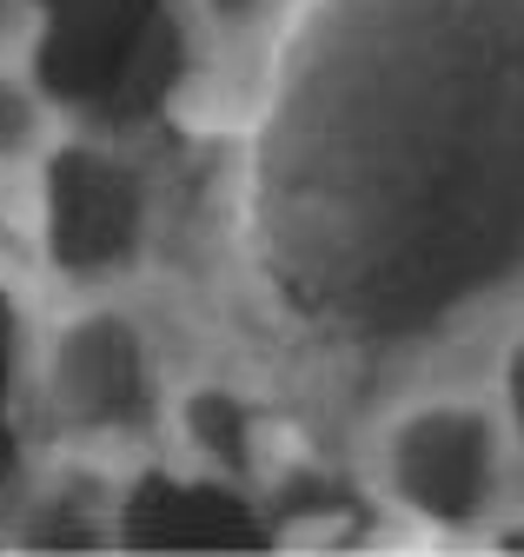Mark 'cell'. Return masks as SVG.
I'll return each instance as SVG.
<instances>
[{
  "label": "cell",
  "instance_id": "11",
  "mask_svg": "<svg viewBox=\"0 0 524 557\" xmlns=\"http://www.w3.org/2000/svg\"><path fill=\"white\" fill-rule=\"evenodd\" d=\"M498 544H511V550H524V524H511V531H504Z\"/></svg>",
  "mask_w": 524,
  "mask_h": 557
},
{
  "label": "cell",
  "instance_id": "9",
  "mask_svg": "<svg viewBox=\"0 0 524 557\" xmlns=\"http://www.w3.org/2000/svg\"><path fill=\"white\" fill-rule=\"evenodd\" d=\"M14 359H21V306H14L8 286H0V398L14 385Z\"/></svg>",
  "mask_w": 524,
  "mask_h": 557
},
{
  "label": "cell",
  "instance_id": "5",
  "mask_svg": "<svg viewBox=\"0 0 524 557\" xmlns=\"http://www.w3.org/2000/svg\"><path fill=\"white\" fill-rule=\"evenodd\" d=\"M47 398L80 432H126L153 411V352L147 332L113 312L87 306L47 345Z\"/></svg>",
  "mask_w": 524,
  "mask_h": 557
},
{
  "label": "cell",
  "instance_id": "3",
  "mask_svg": "<svg viewBox=\"0 0 524 557\" xmlns=\"http://www.w3.org/2000/svg\"><path fill=\"white\" fill-rule=\"evenodd\" d=\"M34 220H40L47 259L67 278H107L140 252V233H147L140 173L100 139H60L40 160Z\"/></svg>",
  "mask_w": 524,
  "mask_h": 557
},
{
  "label": "cell",
  "instance_id": "12",
  "mask_svg": "<svg viewBox=\"0 0 524 557\" xmlns=\"http://www.w3.org/2000/svg\"><path fill=\"white\" fill-rule=\"evenodd\" d=\"M0 14H8V0H0Z\"/></svg>",
  "mask_w": 524,
  "mask_h": 557
},
{
  "label": "cell",
  "instance_id": "1",
  "mask_svg": "<svg viewBox=\"0 0 524 557\" xmlns=\"http://www.w3.org/2000/svg\"><path fill=\"white\" fill-rule=\"evenodd\" d=\"M273 312L399 352L524 278V0H292L246 120Z\"/></svg>",
  "mask_w": 524,
  "mask_h": 557
},
{
  "label": "cell",
  "instance_id": "6",
  "mask_svg": "<svg viewBox=\"0 0 524 557\" xmlns=\"http://www.w3.org/2000/svg\"><path fill=\"white\" fill-rule=\"evenodd\" d=\"M113 511V544L126 550H252L273 537L226 471H140Z\"/></svg>",
  "mask_w": 524,
  "mask_h": 557
},
{
  "label": "cell",
  "instance_id": "10",
  "mask_svg": "<svg viewBox=\"0 0 524 557\" xmlns=\"http://www.w3.org/2000/svg\"><path fill=\"white\" fill-rule=\"evenodd\" d=\"M504 418H511V438L524 451V338L511 345V359H504Z\"/></svg>",
  "mask_w": 524,
  "mask_h": 557
},
{
  "label": "cell",
  "instance_id": "7",
  "mask_svg": "<svg viewBox=\"0 0 524 557\" xmlns=\"http://www.w3.org/2000/svg\"><path fill=\"white\" fill-rule=\"evenodd\" d=\"M186 438L200 445V458L226 478L246 471L252 458V405L239 392H220V385H200L186 398Z\"/></svg>",
  "mask_w": 524,
  "mask_h": 557
},
{
  "label": "cell",
  "instance_id": "2",
  "mask_svg": "<svg viewBox=\"0 0 524 557\" xmlns=\"http://www.w3.org/2000/svg\"><path fill=\"white\" fill-rule=\"evenodd\" d=\"M34 87L100 126L147 120L173 81L186 40L166 0H27Z\"/></svg>",
  "mask_w": 524,
  "mask_h": 557
},
{
  "label": "cell",
  "instance_id": "4",
  "mask_svg": "<svg viewBox=\"0 0 524 557\" xmlns=\"http://www.w3.org/2000/svg\"><path fill=\"white\" fill-rule=\"evenodd\" d=\"M385 484L425 524H478L498 492V432L465 398H425L391 418L385 432Z\"/></svg>",
  "mask_w": 524,
  "mask_h": 557
},
{
  "label": "cell",
  "instance_id": "8",
  "mask_svg": "<svg viewBox=\"0 0 524 557\" xmlns=\"http://www.w3.org/2000/svg\"><path fill=\"white\" fill-rule=\"evenodd\" d=\"M40 87L34 81H14L0 74V160H21L40 147Z\"/></svg>",
  "mask_w": 524,
  "mask_h": 557
}]
</instances>
